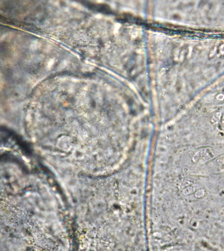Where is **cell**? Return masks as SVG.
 <instances>
[{
  "label": "cell",
  "mask_w": 224,
  "mask_h": 251,
  "mask_svg": "<svg viewBox=\"0 0 224 251\" xmlns=\"http://www.w3.org/2000/svg\"><path fill=\"white\" fill-rule=\"evenodd\" d=\"M221 122H222V123L224 125V114L223 115V116H222V120H221Z\"/></svg>",
  "instance_id": "obj_1"
}]
</instances>
